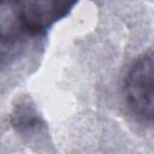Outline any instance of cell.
Wrapping results in <instances>:
<instances>
[{"mask_svg": "<svg viewBox=\"0 0 154 154\" xmlns=\"http://www.w3.org/2000/svg\"><path fill=\"white\" fill-rule=\"evenodd\" d=\"M124 95L132 113L142 122H153V52L140 55L128 70L124 81Z\"/></svg>", "mask_w": 154, "mask_h": 154, "instance_id": "cell-1", "label": "cell"}, {"mask_svg": "<svg viewBox=\"0 0 154 154\" xmlns=\"http://www.w3.org/2000/svg\"><path fill=\"white\" fill-rule=\"evenodd\" d=\"M78 0H13L29 37L46 34L65 18Z\"/></svg>", "mask_w": 154, "mask_h": 154, "instance_id": "cell-2", "label": "cell"}, {"mask_svg": "<svg viewBox=\"0 0 154 154\" xmlns=\"http://www.w3.org/2000/svg\"><path fill=\"white\" fill-rule=\"evenodd\" d=\"M29 38L13 0H0V63L12 57Z\"/></svg>", "mask_w": 154, "mask_h": 154, "instance_id": "cell-3", "label": "cell"}]
</instances>
